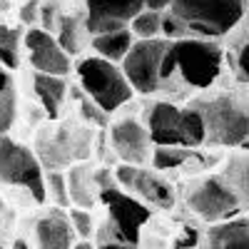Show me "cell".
<instances>
[{
  "mask_svg": "<svg viewBox=\"0 0 249 249\" xmlns=\"http://www.w3.org/2000/svg\"><path fill=\"white\" fill-rule=\"evenodd\" d=\"M247 13V0H172V20L182 35L217 37L234 30Z\"/></svg>",
  "mask_w": 249,
  "mask_h": 249,
  "instance_id": "cell-1",
  "label": "cell"
},
{
  "mask_svg": "<svg viewBox=\"0 0 249 249\" xmlns=\"http://www.w3.org/2000/svg\"><path fill=\"white\" fill-rule=\"evenodd\" d=\"M179 72L190 88H210L222 70V48L214 40H177L170 43L162 60V80Z\"/></svg>",
  "mask_w": 249,
  "mask_h": 249,
  "instance_id": "cell-2",
  "label": "cell"
},
{
  "mask_svg": "<svg viewBox=\"0 0 249 249\" xmlns=\"http://www.w3.org/2000/svg\"><path fill=\"white\" fill-rule=\"evenodd\" d=\"M202 120L207 140L224 147H239L249 142V97L237 92H224L207 102L192 105Z\"/></svg>",
  "mask_w": 249,
  "mask_h": 249,
  "instance_id": "cell-3",
  "label": "cell"
},
{
  "mask_svg": "<svg viewBox=\"0 0 249 249\" xmlns=\"http://www.w3.org/2000/svg\"><path fill=\"white\" fill-rule=\"evenodd\" d=\"M150 140L157 147H184L192 150L207 140L204 120L195 107H175L170 102H157L147 117Z\"/></svg>",
  "mask_w": 249,
  "mask_h": 249,
  "instance_id": "cell-4",
  "label": "cell"
},
{
  "mask_svg": "<svg viewBox=\"0 0 249 249\" xmlns=\"http://www.w3.org/2000/svg\"><path fill=\"white\" fill-rule=\"evenodd\" d=\"M77 75H80V82L85 88L88 97L105 112L122 107L132 97V88H130L127 77L110 60H102V57L82 60L77 68Z\"/></svg>",
  "mask_w": 249,
  "mask_h": 249,
  "instance_id": "cell-5",
  "label": "cell"
},
{
  "mask_svg": "<svg viewBox=\"0 0 249 249\" xmlns=\"http://www.w3.org/2000/svg\"><path fill=\"white\" fill-rule=\"evenodd\" d=\"M0 179L5 184L25 187L35 202H45V177L37 157L5 135H0Z\"/></svg>",
  "mask_w": 249,
  "mask_h": 249,
  "instance_id": "cell-6",
  "label": "cell"
},
{
  "mask_svg": "<svg viewBox=\"0 0 249 249\" xmlns=\"http://www.w3.org/2000/svg\"><path fill=\"white\" fill-rule=\"evenodd\" d=\"M187 204L190 210L202 217L204 222H227V219H234L242 212V199L237 197V192L227 184L222 177H207L202 179L195 190L187 197Z\"/></svg>",
  "mask_w": 249,
  "mask_h": 249,
  "instance_id": "cell-7",
  "label": "cell"
},
{
  "mask_svg": "<svg viewBox=\"0 0 249 249\" xmlns=\"http://www.w3.org/2000/svg\"><path fill=\"white\" fill-rule=\"evenodd\" d=\"M100 199L105 202L107 212H110V224L115 227V237L110 239H100V242H124L137 247L140 242V230L150 219V210L142 202H137L135 197L124 195L115 187L100 192Z\"/></svg>",
  "mask_w": 249,
  "mask_h": 249,
  "instance_id": "cell-8",
  "label": "cell"
},
{
  "mask_svg": "<svg viewBox=\"0 0 249 249\" xmlns=\"http://www.w3.org/2000/svg\"><path fill=\"white\" fill-rule=\"evenodd\" d=\"M167 40H142L124 57V77L137 92H155L162 80V60L167 53Z\"/></svg>",
  "mask_w": 249,
  "mask_h": 249,
  "instance_id": "cell-9",
  "label": "cell"
},
{
  "mask_svg": "<svg viewBox=\"0 0 249 249\" xmlns=\"http://www.w3.org/2000/svg\"><path fill=\"white\" fill-rule=\"evenodd\" d=\"M117 179L122 187H127L130 192L140 195L155 204L157 210H172L175 207V190L167 179L157 177L155 172H147L142 167H132V164H120L117 167Z\"/></svg>",
  "mask_w": 249,
  "mask_h": 249,
  "instance_id": "cell-10",
  "label": "cell"
},
{
  "mask_svg": "<svg viewBox=\"0 0 249 249\" xmlns=\"http://www.w3.org/2000/svg\"><path fill=\"white\" fill-rule=\"evenodd\" d=\"M147 0H88L90 30L95 35H105L122 30L127 20H135Z\"/></svg>",
  "mask_w": 249,
  "mask_h": 249,
  "instance_id": "cell-11",
  "label": "cell"
},
{
  "mask_svg": "<svg viewBox=\"0 0 249 249\" xmlns=\"http://www.w3.org/2000/svg\"><path fill=\"white\" fill-rule=\"evenodd\" d=\"M25 45L30 50V62L40 75H53L62 77L70 72V60L68 53L60 48V43L45 30H30L25 35Z\"/></svg>",
  "mask_w": 249,
  "mask_h": 249,
  "instance_id": "cell-12",
  "label": "cell"
},
{
  "mask_svg": "<svg viewBox=\"0 0 249 249\" xmlns=\"http://www.w3.org/2000/svg\"><path fill=\"white\" fill-rule=\"evenodd\" d=\"M150 132L135 120H122L112 127V147L124 160V164L140 167L142 162L150 160Z\"/></svg>",
  "mask_w": 249,
  "mask_h": 249,
  "instance_id": "cell-13",
  "label": "cell"
},
{
  "mask_svg": "<svg viewBox=\"0 0 249 249\" xmlns=\"http://www.w3.org/2000/svg\"><path fill=\"white\" fill-rule=\"evenodd\" d=\"M35 242L37 249H72L75 232L70 217H65L60 210H53L45 217H40L35 224Z\"/></svg>",
  "mask_w": 249,
  "mask_h": 249,
  "instance_id": "cell-14",
  "label": "cell"
},
{
  "mask_svg": "<svg viewBox=\"0 0 249 249\" xmlns=\"http://www.w3.org/2000/svg\"><path fill=\"white\" fill-rule=\"evenodd\" d=\"M207 249H249V217H234L214 224L204 239Z\"/></svg>",
  "mask_w": 249,
  "mask_h": 249,
  "instance_id": "cell-15",
  "label": "cell"
},
{
  "mask_svg": "<svg viewBox=\"0 0 249 249\" xmlns=\"http://www.w3.org/2000/svg\"><path fill=\"white\" fill-rule=\"evenodd\" d=\"M33 88L43 102V107L50 117H57V110L62 105V97H65V80L62 77H53V75H35L33 77Z\"/></svg>",
  "mask_w": 249,
  "mask_h": 249,
  "instance_id": "cell-16",
  "label": "cell"
},
{
  "mask_svg": "<svg viewBox=\"0 0 249 249\" xmlns=\"http://www.w3.org/2000/svg\"><path fill=\"white\" fill-rule=\"evenodd\" d=\"M92 48L100 53L102 60H122L132 50V33L122 28V30H115V33L95 35Z\"/></svg>",
  "mask_w": 249,
  "mask_h": 249,
  "instance_id": "cell-17",
  "label": "cell"
},
{
  "mask_svg": "<svg viewBox=\"0 0 249 249\" xmlns=\"http://www.w3.org/2000/svg\"><path fill=\"white\" fill-rule=\"evenodd\" d=\"M222 179L237 192V197L242 199V204H249V155H234V157H230Z\"/></svg>",
  "mask_w": 249,
  "mask_h": 249,
  "instance_id": "cell-18",
  "label": "cell"
},
{
  "mask_svg": "<svg viewBox=\"0 0 249 249\" xmlns=\"http://www.w3.org/2000/svg\"><path fill=\"white\" fill-rule=\"evenodd\" d=\"M15 107H18V95H15L13 77L8 70L0 68V135L10 130L15 120Z\"/></svg>",
  "mask_w": 249,
  "mask_h": 249,
  "instance_id": "cell-19",
  "label": "cell"
},
{
  "mask_svg": "<svg viewBox=\"0 0 249 249\" xmlns=\"http://www.w3.org/2000/svg\"><path fill=\"white\" fill-rule=\"evenodd\" d=\"M90 184L95 187V179H88V172L82 170V167H77V170H72V172H70V179H68V192H70V197L75 199L77 210H85V207H90V204L95 202L92 192L88 190Z\"/></svg>",
  "mask_w": 249,
  "mask_h": 249,
  "instance_id": "cell-20",
  "label": "cell"
},
{
  "mask_svg": "<svg viewBox=\"0 0 249 249\" xmlns=\"http://www.w3.org/2000/svg\"><path fill=\"white\" fill-rule=\"evenodd\" d=\"M18 40H20V33L8 28V25H0V62L5 68H18L20 62V53H18Z\"/></svg>",
  "mask_w": 249,
  "mask_h": 249,
  "instance_id": "cell-21",
  "label": "cell"
},
{
  "mask_svg": "<svg viewBox=\"0 0 249 249\" xmlns=\"http://www.w3.org/2000/svg\"><path fill=\"white\" fill-rule=\"evenodd\" d=\"M160 30H162V15H160V10H142L132 20V33L144 37V40L155 37Z\"/></svg>",
  "mask_w": 249,
  "mask_h": 249,
  "instance_id": "cell-22",
  "label": "cell"
},
{
  "mask_svg": "<svg viewBox=\"0 0 249 249\" xmlns=\"http://www.w3.org/2000/svg\"><path fill=\"white\" fill-rule=\"evenodd\" d=\"M184 160H190V150L184 147H157L152 162L160 170H172V167H179Z\"/></svg>",
  "mask_w": 249,
  "mask_h": 249,
  "instance_id": "cell-23",
  "label": "cell"
},
{
  "mask_svg": "<svg viewBox=\"0 0 249 249\" xmlns=\"http://www.w3.org/2000/svg\"><path fill=\"white\" fill-rule=\"evenodd\" d=\"M60 48L68 50V53H77V50H80V30H77V23H75L72 18H65V20H62Z\"/></svg>",
  "mask_w": 249,
  "mask_h": 249,
  "instance_id": "cell-24",
  "label": "cell"
},
{
  "mask_svg": "<svg viewBox=\"0 0 249 249\" xmlns=\"http://www.w3.org/2000/svg\"><path fill=\"white\" fill-rule=\"evenodd\" d=\"M48 190H50V195H53V202H55V204H60V207H65V204H68L70 192H68V179L62 177V175L53 172V175L48 177V187H45V192H48Z\"/></svg>",
  "mask_w": 249,
  "mask_h": 249,
  "instance_id": "cell-25",
  "label": "cell"
},
{
  "mask_svg": "<svg viewBox=\"0 0 249 249\" xmlns=\"http://www.w3.org/2000/svg\"><path fill=\"white\" fill-rule=\"evenodd\" d=\"M70 224L82 239H88L92 234V217L88 214V210H77L75 207V210L70 212Z\"/></svg>",
  "mask_w": 249,
  "mask_h": 249,
  "instance_id": "cell-26",
  "label": "cell"
},
{
  "mask_svg": "<svg viewBox=\"0 0 249 249\" xmlns=\"http://www.w3.org/2000/svg\"><path fill=\"white\" fill-rule=\"evenodd\" d=\"M237 75H239V80L249 82V37L237 50Z\"/></svg>",
  "mask_w": 249,
  "mask_h": 249,
  "instance_id": "cell-27",
  "label": "cell"
},
{
  "mask_svg": "<svg viewBox=\"0 0 249 249\" xmlns=\"http://www.w3.org/2000/svg\"><path fill=\"white\" fill-rule=\"evenodd\" d=\"M82 115H85V120H90L95 124H105L107 122V112L100 110L92 100H82Z\"/></svg>",
  "mask_w": 249,
  "mask_h": 249,
  "instance_id": "cell-28",
  "label": "cell"
},
{
  "mask_svg": "<svg viewBox=\"0 0 249 249\" xmlns=\"http://www.w3.org/2000/svg\"><path fill=\"white\" fill-rule=\"evenodd\" d=\"M172 249H199V244H197V232L187 230V232H184V237H179V239L175 242V247H172Z\"/></svg>",
  "mask_w": 249,
  "mask_h": 249,
  "instance_id": "cell-29",
  "label": "cell"
},
{
  "mask_svg": "<svg viewBox=\"0 0 249 249\" xmlns=\"http://www.w3.org/2000/svg\"><path fill=\"white\" fill-rule=\"evenodd\" d=\"M100 249H137V247L124 244V242H100Z\"/></svg>",
  "mask_w": 249,
  "mask_h": 249,
  "instance_id": "cell-30",
  "label": "cell"
},
{
  "mask_svg": "<svg viewBox=\"0 0 249 249\" xmlns=\"http://www.w3.org/2000/svg\"><path fill=\"white\" fill-rule=\"evenodd\" d=\"M33 13H35V0H30L23 8V23H33Z\"/></svg>",
  "mask_w": 249,
  "mask_h": 249,
  "instance_id": "cell-31",
  "label": "cell"
},
{
  "mask_svg": "<svg viewBox=\"0 0 249 249\" xmlns=\"http://www.w3.org/2000/svg\"><path fill=\"white\" fill-rule=\"evenodd\" d=\"M167 3H172V0H147V5H150V10H162Z\"/></svg>",
  "mask_w": 249,
  "mask_h": 249,
  "instance_id": "cell-32",
  "label": "cell"
},
{
  "mask_svg": "<svg viewBox=\"0 0 249 249\" xmlns=\"http://www.w3.org/2000/svg\"><path fill=\"white\" fill-rule=\"evenodd\" d=\"M0 249H30V247H28L23 239H18V242H13L10 247H3V244H0Z\"/></svg>",
  "mask_w": 249,
  "mask_h": 249,
  "instance_id": "cell-33",
  "label": "cell"
},
{
  "mask_svg": "<svg viewBox=\"0 0 249 249\" xmlns=\"http://www.w3.org/2000/svg\"><path fill=\"white\" fill-rule=\"evenodd\" d=\"M75 249H92V247H90V244H88V242H82V244H77V247H75Z\"/></svg>",
  "mask_w": 249,
  "mask_h": 249,
  "instance_id": "cell-34",
  "label": "cell"
},
{
  "mask_svg": "<svg viewBox=\"0 0 249 249\" xmlns=\"http://www.w3.org/2000/svg\"><path fill=\"white\" fill-rule=\"evenodd\" d=\"M0 212H3V199H0Z\"/></svg>",
  "mask_w": 249,
  "mask_h": 249,
  "instance_id": "cell-35",
  "label": "cell"
},
{
  "mask_svg": "<svg viewBox=\"0 0 249 249\" xmlns=\"http://www.w3.org/2000/svg\"><path fill=\"white\" fill-rule=\"evenodd\" d=\"M199 249H207V247H204V244H202V247H199Z\"/></svg>",
  "mask_w": 249,
  "mask_h": 249,
  "instance_id": "cell-36",
  "label": "cell"
}]
</instances>
